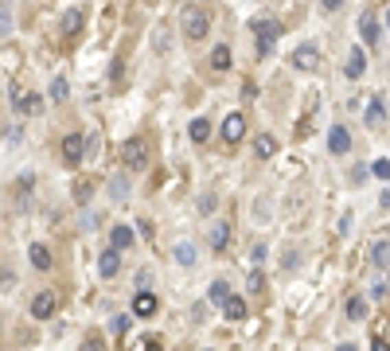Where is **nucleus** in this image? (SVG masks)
<instances>
[{
    "label": "nucleus",
    "instance_id": "f257e3e1",
    "mask_svg": "<svg viewBox=\"0 0 390 351\" xmlns=\"http://www.w3.org/2000/svg\"><path fill=\"white\" fill-rule=\"evenodd\" d=\"M180 27H183V36H187V39H203L211 32V16L203 12L199 4H187L183 16H180Z\"/></svg>",
    "mask_w": 390,
    "mask_h": 351
},
{
    "label": "nucleus",
    "instance_id": "f03ea898",
    "mask_svg": "<svg viewBox=\"0 0 390 351\" xmlns=\"http://www.w3.org/2000/svg\"><path fill=\"white\" fill-rule=\"evenodd\" d=\"M254 32H257V55L266 59V55H273V43L281 39V32H285V27H281L277 20H257Z\"/></svg>",
    "mask_w": 390,
    "mask_h": 351
},
{
    "label": "nucleus",
    "instance_id": "7ed1b4c3",
    "mask_svg": "<svg viewBox=\"0 0 390 351\" xmlns=\"http://www.w3.org/2000/svg\"><path fill=\"white\" fill-rule=\"evenodd\" d=\"M86 145H90V137L67 133V137H62V160H67V164H78V160L86 157Z\"/></svg>",
    "mask_w": 390,
    "mask_h": 351
},
{
    "label": "nucleus",
    "instance_id": "20e7f679",
    "mask_svg": "<svg viewBox=\"0 0 390 351\" xmlns=\"http://www.w3.org/2000/svg\"><path fill=\"white\" fill-rule=\"evenodd\" d=\"M133 316H141V320H148V316H157V308H160V301H157V293H148V289H137V297H133Z\"/></svg>",
    "mask_w": 390,
    "mask_h": 351
},
{
    "label": "nucleus",
    "instance_id": "39448f33",
    "mask_svg": "<svg viewBox=\"0 0 390 351\" xmlns=\"http://www.w3.org/2000/svg\"><path fill=\"white\" fill-rule=\"evenodd\" d=\"M242 137H246V117L242 113H227V117H222V141H227V145H238Z\"/></svg>",
    "mask_w": 390,
    "mask_h": 351
},
{
    "label": "nucleus",
    "instance_id": "423d86ee",
    "mask_svg": "<svg viewBox=\"0 0 390 351\" xmlns=\"http://www.w3.org/2000/svg\"><path fill=\"white\" fill-rule=\"evenodd\" d=\"M55 308H59V297H55V293H36V297H32V316H36V320H51Z\"/></svg>",
    "mask_w": 390,
    "mask_h": 351
},
{
    "label": "nucleus",
    "instance_id": "0eeeda50",
    "mask_svg": "<svg viewBox=\"0 0 390 351\" xmlns=\"http://www.w3.org/2000/svg\"><path fill=\"white\" fill-rule=\"evenodd\" d=\"M317 59H320L317 43H301V47L292 51V67H297V71H317Z\"/></svg>",
    "mask_w": 390,
    "mask_h": 351
},
{
    "label": "nucleus",
    "instance_id": "6e6552de",
    "mask_svg": "<svg viewBox=\"0 0 390 351\" xmlns=\"http://www.w3.org/2000/svg\"><path fill=\"white\" fill-rule=\"evenodd\" d=\"M122 160H125V168H145V160H148V152H145V141H125V148H122Z\"/></svg>",
    "mask_w": 390,
    "mask_h": 351
},
{
    "label": "nucleus",
    "instance_id": "1a4fd4ad",
    "mask_svg": "<svg viewBox=\"0 0 390 351\" xmlns=\"http://www.w3.org/2000/svg\"><path fill=\"white\" fill-rule=\"evenodd\" d=\"M12 106H16V113H39V109H43V94H24V90H12Z\"/></svg>",
    "mask_w": 390,
    "mask_h": 351
},
{
    "label": "nucleus",
    "instance_id": "9d476101",
    "mask_svg": "<svg viewBox=\"0 0 390 351\" xmlns=\"http://www.w3.org/2000/svg\"><path fill=\"white\" fill-rule=\"evenodd\" d=\"M133 242H137L133 227H113L110 230V250H117V254H122V250H129Z\"/></svg>",
    "mask_w": 390,
    "mask_h": 351
},
{
    "label": "nucleus",
    "instance_id": "9b49d317",
    "mask_svg": "<svg viewBox=\"0 0 390 351\" xmlns=\"http://www.w3.org/2000/svg\"><path fill=\"white\" fill-rule=\"evenodd\" d=\"M378 32H382V27H378V20H375L371 12L359 16V36H363L367 47H375V43H378Z\"/></svg>",
    "mask_w": 390,
    "mask_h": 351
},
{
    "label": "nucleus",
    "instance_id": "f8f14e48",
    "mask_svg": "<svg viewBox=\"0 0 390 351\" xmlns=\"http://www.w3.org/2000/svg\"><path fill=\"white\" fill-rule=\"evenodd\" d=\"M117 269H122V254L117 250H106V254L98 258V273L110 281V278H117Z\"/></svg>",
    "mask_w": 390,
    "mask_h": 351
},
{
    "label": "nucleus",
    "instance_id": "ddd939ff",
    "mask_svg": "<svg viewBox=\"0 0 390 351\" xmlns=\"http://www.w3.org/2000/svg\"><path fill=\"white\" fill-rule=\"evenodd\" d=\"M59 32L67 39L78 36V32H82V12H78V8H67V12H62V20H59Z\"/></svg>",
    "mask_w": 390,
    "mask_h": 351
},
{
    "label": "nucleus",
    "instance_id": "4468645a",
    "mask_svg": "<svg viewBox=\"0 0 390 351\" xmlns=\"http://www.w3.org/2000/svg\"><path fill=\"white\" fill-rule=\"evenodd\" d=\"M328 148L332 152H347V148H352V133H347L343 125H332L328 129Z\"/></svg>",
    "mask_w": 390,
    "mask_h": 351
},
{
    "label": "nucleus",
    "instance_id": "2eb2a0df",
    "mask_svg": "<svg viewBox=\"0 0 390 351\" xmlns=\"http://www.w3.org/2000/svg\"><path fill=\"white\" fill-rule=\"evenodd\" d=\"M27 258H32V266H36L39 273H47V269H51V250L43 242H32V246H27Z\"/></svg>",
    "mask_w": 390,
    "mask_h": 351
},
{
    "label": "nucleus",
    "instance_id": "dca6fc26",
    "mask_svg": "<svg viewBox=\"0 0 390 351\" xmlns=\"http://www.w3.org/2000/svg\"><path fill=\"white\" fill-rule=\"evenodd\" d=\"M363 71H367V51L355 47L352 55H347V67H343V74H347V78H363Z\"/></svg>",
    "mask_w": 390,
    "mask_h": 351
},
{
    "label": "nucleus",
    "instance_id": "f3484780",
    "mask_svg": "<svg viewBox=\"0 0 390 351\" xmlns=\"http://www.w3.org/2000/svg\"><path fill=\"white\" fill-rule=\"evenodd\" d=\"M207 242H211V250H215V254H222V250H227V242H231V227H227V223H215Z\"/></svg>",
    "mask_w": 390,
    "mask_h": 351
},
{
    "label": "nucleus",
    "instance_id": "a211bd4d",
    "mask_svg": "<svg viewBox=\"0 0 390 351\" xmlns=\"http://www.w3.org/2000/svg\"><path fill=\"white\" fill-rule=\"evenodd\" d=\"M187 137H192L195 145H207V137H211V122H207V117H195V122L187 125Z\"/></svg>",
    "mask_w": 390,
    "mask_h": 351
},
{
    "label": "nucleus",
    "instance_id": "6ab92c4d",
    "mask_svg": "<svg viewBox=\"0 0 390 351\" xmlns=\"http://www.w3.org/2000/svg\"><path fill=\"white\" fill-rule=\"evenodd\" d=\"M222 316H227V320H242V316H246V301L231 293V297L222 301Z\"/></svg>",
    "mask_w": 390,
    "mask_h": 351
},
{
    "label": "nucleus",
    "instance_id": "aec40b11",
    "mask_svg": "<svg viewBox=\"0 0 390 351\" xmlns=\"http://www.w3.org/2000/svg\"><path fill=\"white\" fill-rule=\"evenodd\" d=\"M382 122H387V106H382V98H371V106H367V125L378 129Z\"/></svg>",
    "mask_w": 390,
    "mask_h": 351
},
{
    "label": "nucleus",
    "instance_id": "412c9836",
    "mask_svg": "<svg viewBox=\"0 0 390 351\" xmlns=\"http://www.w3.org/2000/svg\"><path fill=\"white\" fill-rule=\"evenodd\" d=\"M367 313H371L367 297H347V320H367Z\"/></svg>",
    "mask_w": 390,
    "mask_h": 351
},
{
    "label": "nucleus",
    "instance_id": "4be33fe9",
    "mask_svg": "<svg viewBox=\"0 0 390 351\" xmlns=\"http://www.w3.org/2000/svg\"><path fill=\"white\" fill-rule=\"evenodd\" d=\"M371 262H375L378 269H387V266H390V242H387V238H378V242L371 246Z\"/></svg>",
    "mask_w": 390,
    "mask_h": 351
},
{
    "label": "nucleus",
    "instance_id": "5701e85b",
    "mask_svg": "<svg viewBox=\"0 0 390 351\" xmlns=\"http://www.w3.org/2000/svg\"><path fill=\"white\" fill-rule=\"evenodd\" d=\"M211 67L215 71H231V47L227 43H219V47L211 51Z\"/></svg>",
    "mask_w": 390,
    "mask_h": 351
},
{
    "label": "nucleus",
    "instance_id": "b1692460",
    "mask_svg": "<svg viewBox=\"0 0 390 351\" xmlns=\"http://www.w3.org/2000/svg\"><path fill=\"white\" fill-rule=\"evenodd\" d=\"M254 152H257V157H262V160H269V157H273V152H277V141H273V137H269V133H262V137H257V141H254Z\"/></svg>",
    "mask_w": 390,
    "mask_h": 351
},
{
    "label": "nucleus",
    "instance_id": "393cba45",
    "mask_svg": "<svg viewBox=\"0 0 390 351\" xmlns=\"http://www.w3.org/2000/svg\"><path fill=\"white\" fill-rule=\"evenodd\" d=\"M67 98H71V82H67V78H62V74H59V78L51 82V102H59V106H62Z\"/></svg>",
    "mask_w": 390,
    "mask_h": 351
},
{
    "label": "nucleus",
    "instance_id": "a878e982",
    "mask_svg": "<svg viewBox=\"0 0 390 351\" xmlns=\"http://www.w3.org/2000/svg\"><path fill=\"white\" fill-rule=\"evenodd\" d=\"M207 297H211V301H215V304H222V301H227V297H231V281H211V293H207Z\"/></svg>",
    "mask_w": 390,
    "mask_h": 351
},
{
    "label": "nucleus",
    "instance_id": "bb28decb",
    "mask_svg": "<svg viewBox=\"0 0 390 351\" xmlns=\"http://www.w3.org/2000/svg\"><path fill=\"white\" fill-rule=\"evenodd\" d=\"M195 258H199V254H195L192 242H180V246H176V262H180V266H195Z\"/></svg>",
    "mask_w": 390,
    "mask_h": 351
},
{
    "label": "nucleus",
    "instance_id": "cd10ccee",
    "mask_svg": "<svg viewBox=\"0 0 390 351\" xmlns=\"http://www.w3.org/2000/svg\"><path fill=\"white\" fill-rule=\"evenodd\" d=\"M12 32V8H8V0H0V39H8Z\"/></svg>",
    "mask_w": 390,
    "mask_h": 351
},
{
    "label": "nucleus",
    "instance_id": "c85d7f7f",
    "mask_svg": "<svg viewBox=\"0 0 390 351\" xmlns=\"http://www.w3.org/2000/svg\"><path fill=\"white\" fill-rule=\"evenodd\" d=\"M90 195H94V183H90V180L74 183V203H90Z\"/></svg>",
    "mask_w": 390,
    "mask_h": 351
},
{
    "label": "nucleus",
    "instance_id": "c756f323",
    "mask_svg": "<svg viewBox=\"0 0 390 351\" xmlns=\"http://www.w3.org/2000/svg\"><path fill=\"white\" fill-rule=\"evenodd\" d=\"M82 351H110V343L98 336V332H90V336L82 339Z\"/></svg>",
    "mask_w": 390,
    "mask_h": 351
},
{
    "label": "nucleus",
    "instance_id": "7c9ffc66",
    "mask_svg": "<svg viewBox=\"0 0 390 351\" xmlns=\"http://www.w3.org/2000/svg\"><path fill=\"white\" fill-rule=\"evenodd\" d=\"M113 183V199H125V195H129V180H125V176H117V180H110Z\"/></svg>",
    "mask_w": 390,
    "mask_h": 351
},
{
    "label": "nucleus",
    "instance_id": "2f4dec72",
    "mask_svg": "<svg viewBox=\"0 0 390 351\" xmlns=\"http://www.w3.org/2000/svg\"><path fill=\"white\" fill-rule=\"evenodd\" d=\"M371 172H375L378 180H390V160H375V164H371Z\"/></svg>",
    "mask_w": 390,
    "mask_h": 351
},
{
    "label": "nucleus",
    "instance_id": "473e14b6",
    "mask_svg": "<svg viewBox=\"0 0 390 351\" xmlns=\"http://www.w3.org/2000/svg\"><path fill=\"white\" fill-rule=\"evenodd\" d=\"M113 336H125V332H129V316H113Z\"/></svg>",
    "mask_w": 390,
    "mask_h": 351
},
{
    "label": "nucleus",
    "instance_id": "72a5a7b5",
    "mask_svg": "<svg viewBox=\"0 0 390 351\" xmlns=\"http://www.w3.org/2000/svg\"><path fill=\"white\" fill-rule=\"evenodd\" d=\"M320 8H324V12H340L343 0H320Z\"/></svg>",
    "mask_w": 390,
    "mask_h": 351
},
{
    "label": "nucleus",
    "instance_id": "f704fd0d",
    "mask_svg": "<svg viewBox=\"0 0 390 351\" xmlns=\"http://www.w3.org/2000/svg\"><path fill=\"white\" fill-rule=\"evenodd\" d=\"M250 293H262V269H254V273H250Z\"/></svg>",
    "mask_w": 390,
    "mask_h": 351
},
{
    "label": "nucleus",
    "instance_id": "c9c22d12",
    "mask_svg": "<svg viewBox=\"0 0 390 351\" xmlns=\"http://www.w3.org/2000/svg\"><path fill=\"white\" fill-rule=\"evenodd\" d=\"M145 351H164V348H160L157 336H145Z\"/></svg>",
    "mask_w": 390,
    "mask_h": 351
},
{
    "label": "nucleus",
    "instance_id": "e433bc0d",
    "mask_svg": "<svg viewBox=\"0 0 390 351\" xmlns=\"http://www.w3.org/2000/svg\"><path fill=\"white\" fill-rule=\"evenodd\" d=\"M378 203H382V207H390V188H387L382 195H378Z\"/></svg>",
    "mask_w": 390,
    "mask_h": 351
},
{
    "label": "nucleus",
    "instance_id": "4c0bfd02",
    "mask_svg": "<svg viewBox=\"0 0 390 351\" xmlns=\"http://www.w3.org/2000/svg\"><path fill=\"white\" fill-rule=\"evenodd\" d=\"M371 351H390V348L382 343V339H375V343H371Z\"/></svg>",
    "mask_w": 390,
    "mask_h": 351
},
{
    "label": "nucleus",
    "instance_id": "58836bf2",
    "mask_svg": "<svg viewBox=\"0 0 390 351\" xmlns=\"http://www.w3.org/2000/svg\"><path fill=\"white\" fill-rule=\"evenodd\" d=\"M336 351H359V348H355V343H340Z\"/></svg>",
    "mask_w": 390,
    "mask_h": 351
},
{
    "label": "nucleus",
    "instance_id": "ea45409f",
    "mask_svg": "<svg viewBox=\"0 0 390 351\" xmlns=\"http://www.w3.org/2000/svg\"><path fill=\"white\" fill-rule=\"evenodd\" d=\"M387 27H390V8H387Z\"/></svg>",
    "mask_w": 390,
    "mask_h": 351
},
{
    "label": "nucleus",
    "instance_id": "a19ab883",
    "mask_svg": "<svg viewBox=\"0 0 390 351\" xmlns=\"http://www.w3.org/2000/svg\"><path fill=\"white\" fill-rule=\"evenodd\" d=\"M207 351H211V348H207Z\"/></svg>",
    "mask_w": 390,
    "mask_h": 351
}]
</instances>
